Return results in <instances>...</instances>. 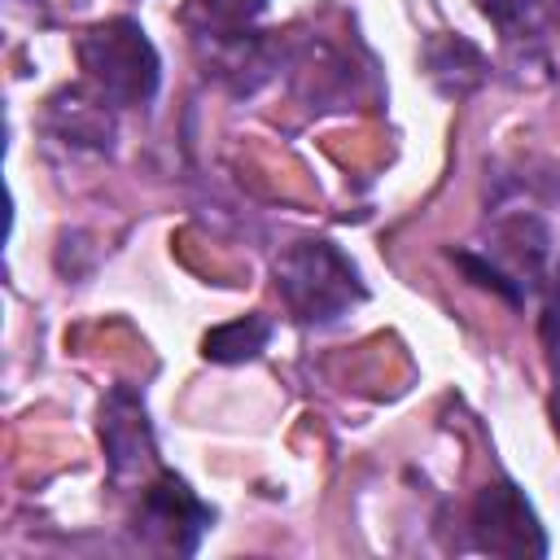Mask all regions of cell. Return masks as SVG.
<instances>
[{
	"instance_id": "ba28073f",
	"label": "cell",
	"mask_w": 560,
	"mask_h": 560,
	"mask_svg": "<svg viewBox=\"0 0 560 560\" xmlns=\"http://www.w3.org/2000/svg\"><path fill=\"white\" fill-rule=\"evenodd\" d=\"M267 341H271V319L254 311V315H241V319L210 328L201 337V354L210 363H249L267 350Z\"/></svg>"
},
{
	"instance_id": "8992f818",
	"label": "cell",
	"mask_w": 560,
	"mask_h": 560,
	"mask_svg": "<svg viewBox=\"0 0 560 560\" xmlns=\"http://www.w3.org/2000/svg\"><path fill=\"white\" fill-rule=\"evenodd\" d=\"M486 57L464 39V35H446L438 31L429 44H424V74L433 79V88L442 96H468L486 83Z\"/></svg>"
},
{
	"instance_id": "6da1fadb",
	"label": "cell",
	"mask_w": 560,
	"mask_h": 560,
	"mask_svg": "<svg viewBox=\"0 0 560 560\" xmlns=\"http://www.w3.org/2000/svg\"><path fill=\"white\" fill-rule=\"evenodd\" d=\"M74 57L88 88L109 105H144L158 92L162 79L158 48L144 35V26L131 18H105L88 26L74 44Z\"/></svg>"
},
{
	"instance_id": "7a4b0ae2",
	"label": "cell",
	"mask_w": 560,
	"mask_h": 560,
	"mask_svg": "<svg viewBox=\"0 0 560 560\" xmlns=\"http://www.w3.org/2000/svg\"><path fill=\"white\" fill-rule=\"evenodd\" d=\"M276 289L289 315L302 324H332L354 302H363L354 262L324 236H302L276 258Z\"/></svg>"
},
{
	"instance_id": "30bf717a",
	"label": "cell",
	"mask_w": 560,
	"mask_h": 560,
	"mask_svg": "<svg viewBox=\"0 0 560 560\" xmlns=\"http://www.w3.org/2000/svg\"><path fill=\"white\" fill-rule=\"evenodd\" d=\"M101 101H105V96L83 101L79 92L57 96V101H52V118L61 122V136H70V140H88V144H96V149H109L114 122H109V114L101 109Z\"/></svg>"
},
{
	"instance_id": "52a82bcc",
	"label": "cell",
	"mask_w": 560,
	"mask_h": 560,
	"mask_svg": "<svg viewBox=\"0 0 560 560\" xmlns=\"http://www.w3.org/2000/svg\"><path fill=\"white\" fill-rule=\"evenodd\" d=\"M499 258H503V271L525 289H542L547 284V258H551V241H547V228L529 214H516L499 228Z\"/></svg>"
},
{
	"instance_id": "5b68a950",
	"label": "cell",
	"mask_w": 560,
	"mask_h": 560,
	"mask_svg": "<svg viewBox=\"0 0 560 560\" xmlns=\"http://www.w3.org/2000/svg\"><path fill=\"white\" fill-rule=\"evenodd\" d=\"M101 442H105V455L118 481L153 468V455H158L153 429H149V411L136 389L127 385L109 389V398L101 402Z\"/></svg>"
},
{
	"instance_id": "7c38bea8",
	"label": "cell",
	"mask_w": 560,
	"mask_h": 560,
	"mask_svg": "<svg viewBox=\"0 0 560 560\" xmlns=\"http://www.w3.org/2000/svg\"><path fill=\"white\" fill-rule=\"evenodd\" d=\"M551 22H556V31H560V0H551Z\"/></svg>"
},
{
	"instance_id": "3957f363",
	"label": "cell",
	"mask_w": 560,
	"mask_h": 560,
	"mask_svg": "<svg viewBox=\"0 0 560 560\" xmlns=\"http://www.w3.org/2000/svg\"><path fill=\"white\" fill-rule=\"evenodd\" d=\"M210 521H214V512L175 472H158L153 481H144L140 508H136V538L144 547L171 551V556H192L201 534L210 529Z\"/></svg>"
},
{
	"instance_id": "277c9868",
	"label": "cell",
	"mask_w": 560,
	"mask_h": 560,
	"mask_svg": "<svg viewBox=\"0 0 560 560\" xmlns=\"http://www.w3.org/2000/svg\"><path fill=\"white\" fill-rule=\"evenodd\" d=\"M468 529H472L477 551L512 556V560L547 556V534H542L534 508L525 503V494L512 481H490V486L477 490L472 512H468Z\"/></svg>"
},
{
	"instance_id": "8fae6325",
	"label": "cell",
	"mask_w": 560,
	"mask_h": 560,
	"mask_svg": "<svg viewBox=\"0 0 560 560\" xmlns=\"http://www.w3.org/2000/svg\"><path fill=\"white\" fill-rule=\"evenodd\" d=\"M477 13L490 26H499L503 39H534L542 0H477Z\"/></svg>"
},
{
	"instance_id": "9c48e42d",
	"label": "cell",
	"mask_w": 560,
	"mask_h": 560,
	"mask_svg": "<svg viewBox=\"0 0 560 560\" xmlns=\"http://www.w3.org/2000/svg\"><path fill=\"white\" fill-rule=\"evenodd\" d=\"M262 9H267V0H188L184 22L201 39H232V35H249V26L262 18Z\"/></svg>"
}]
</instances>
